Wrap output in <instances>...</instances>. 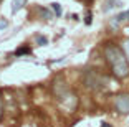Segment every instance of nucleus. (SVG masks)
<instances>
[{"mask_svg": "<svg viewBox=\"0 0 129 127\" xmlns=\"http://www.w3.org/2000/svg\"><path fill=\"white\" fill-rule=\"evenodd\" d=\"M84 84H86V88H89V89H101L103 86H104V79L101 78V76L98 74V73H94L93 69H88L86 73H84Z\"/></svg>", "mask_w": 129, "mask_h": 127, "instance_id": "obj_3", "label": "nucleus"}, {"mask_svg": "<svg viewBox=\"0 0 129 127\" xmlns=\"http://www.w3.org/2000/svg\"><path fill=\"white\" fill-rule=\"evenodd\" d=\"M35 40H37V43L40 46H45V45H48V38L46 36H42V35H37V38H35Z\"/></svg>", "mask_w": 129, "mask_h": 127, "instance_id": "obj_9", "label": "nucleus"}, {"mask_svg": "<svg viewBox=\"0 0 129 127\" xmlns=\"http://www.w3.org/2000/svg\"><path fill=\"white\" fill-rule=\"evenodd\" d=\"M91 22H93V15H91V12H88V15H86V20H84V23H86V25H91Z\"/></svg>", "mask_w": 129, "mask_h": 127, "instance_id": "obj_12", "label": "nucleus"}, {"mask_svg": "<svg viewBox=\"0 0 129 127\" xmlns=\"http://www.w3.org/2000/svg\"><path fill=\"white\" fill-rule=\"evenodd\" d=\"M2 116H4V101H2V91H0V120H2Z\"/></svg>", "mask_w": 129, "mask_h": 127, "instance_id": "obj_11", "label": "nucleus"}, {"mask_svg": "<svg viewBox=\"0 0 129 127\" xmlns=\"http://www.w3.org/2000/svg\"><path fill=\"white\" fill-rule=\"evenodd\" d=\"M83 2H88V4H89V2H93V0H83Z\"/></svg>", "mask_w": 129, "mask_h": 127, "instance_id": "obj_15", "label": "nucleus"}, {"mask_svg": "<svg viewBox=\"0 0 129 127\" xmlns=\"http://www.w3.org/2000/svg\"><path fill=\"white\" fill-rule=\"evenodd\" d=\"M25 5H27V0H12V13H17Z\"/></svg>", "mask_w": 129, "mask_h": 127, "instance_id": "obj_6", "label": "nucleus"}, {"mask_svg": "<svg viewBox=\"0 0 129 127\" xmlns=\"http://www.w3.org/2000/svg\"><path fill=\"white\" fill-rule=\"evenodd\" d=\"M27 53H31V50H30V46H22L20 50H17L13 55L15 56H22V55H27Z\"/></svg>", "mask_w": 129, "mask_h": 127, "instance_id": "obj_8", "label": "nucleus"}, {"mask_svg": "<svg viewBox=\"0 0 129 127\" xmlns=\"http://www.w3.org/2000/svg\"><path fill=\"white\" fill-rule=\"evenodd\" d=\"M127 22H129V10H127Z\"/></svg>", "mask_w": 129, "mask_h": 127, "instance_id": "obj_16", "label": "nucleus"}, {"mask_svg": "<svg viewBox=\"0 0 129 127\" xmlns=\"http://www.w3.org/2000/svg\"><path fill=\"white\" fill-rule=\"evenodd\" d=\"M51 10H53V13H55L56 17H61V13H63V10H61V5L56 4V2H53V4H51Z\"/></svg>", "mask_w": 129, "mask_h": 127, "instance_id": "obj_7", "label": "nucleus"}, {"mask_svg": "<svg viewBox=\"0 0 129 127\" xmlns=\"http://www.w3.org/2000/svg\"><path fill=\"white\" fill-rule=\"evenodd\" d=\"M121 0H104V7H103V10L104 12H109V10H113V8H118V7H121Z\"/></svg>", "mask_w": 129, "mask_h": 127, "instance_id": "obj_5", "label": "nucleus"}, {"mask_svg": "<svg viewBox=\"0 0 129 127\" xmlns=\"http://www.w3.org/2000/svg\"><path fill=\"white\" fill-rule=\"evenodd\" d=\"M55 96H56L58 104L61 106V109H64L66 112H73L78 106V96L71 89H68L63 81L60 82L55 81Z\"/></svg>", "mask_w": 129, "mask_h": 127, "instance_id": "obj_2", "label": "nucleus"}, {"mask_svg": "<svg viewBox=\"0 0 129 127\" xmlns=\"http://www.w3.org/2000/svg\"><path fill=\"white\" fill-rule=\"evenodd\" d=\"M103 53H104V58H106L108 64L111 68V73L118 79L127 78L129 76V61L126 58L124 50L119 48L114 43H106L104 48H103Z\"/></svg>", "mask_w": 129, "mask_h": 127, "instance_id": "obj_1", "label": "nucleus"}, {"mask_svg": "<svg viewBox=\"0 0 129 127\" xmlns=\"http://www.w3.org/2000/svg\"><path fill=\"white\" fill-rule=\"evenodd\" d=\"M114 107L119 114H129V93H119L114 97Z\"/></svg>", "mask_w": 129, "mask_h": 127, "instance_id": "obj_4", "label": "nucleus"}, {"mask_svg": "<svg viewBox=\"0 0 129 127\" xmlns=\"http://www.w3.org/2000/svg\"><path fill=\"white\" fill-rule=\"evenodd\" d=\"M122 50H124L126 58H127V61H129V40H124V41H122Z\"/></svg>", "mask_w": 129, "mask_h": 127, "instance_id": "obj_10", "label": "nucleus"}, {"mask_svg": "<svg viewBox=\"0 0 129 127\" xmlns=\"http://www.w3.org/2000/svg\"><path fill=\"white\" fill-rule=\"evenodd\" d=\"M101 127H111V124H108V122H103V124H101Z\"/></svg>", "mask_w": 129, "mask_h": 127, "instance_id": "obj_14", "label": "nucleus"}, {"mask_svg": "<svg viewBox=\"0 0 129 127\" xmlns=\"http://www.w3.org/2000/svg\"><path fill=\"white\" fill-rule=\"evenodd\" d=\"M7 25H8V22H7V20H4V18L0 20V30H4V28H7Z\"/></svg>", "mask_w": 129, "mask_h": 127, "instance_id": "obj_13", "label": "nucleus"}]
</instances>
